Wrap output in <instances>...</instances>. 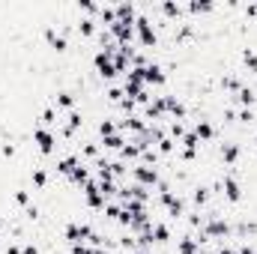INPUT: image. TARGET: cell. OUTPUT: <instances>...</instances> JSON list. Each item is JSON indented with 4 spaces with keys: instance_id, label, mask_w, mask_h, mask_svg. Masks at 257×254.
<instances>
[{
    "instance_id": "2",
    "label": "cell",
    "mask_w": 257,
    "mask_h": 254,
    "mask_svg": "<svg viewBox=\"0 0 257 254\" xmlns=\"http://www.w3.org/2000/svg\"><path fill=\"white\" fill-rule=\"evenodd\" d=\"M42 39H45V45H48L51 51H57V54H66V51H69L66 30H57L54 24H45V27H42Z\"/></svg>"
},
{
    "instance_id": "1",
    "label": "cell",
    "mask_w": 257,
    "mask_h": 254,
    "mask_svg": "<svg viewBox=\"0 0 257 254\" xmlns=\"http://www.w3.org/2000/svg\"><path fill=\"white\" fill-rule=\"evenodd\" d=\"M135 33H138V42H141V48H156L159 45V33H156V27H153V21L147 18V15H138L135 18Z\"/></svg>"
},
{
    "instance_id": "17",
    "label": "cell",
    "mask_w": 257,
    "mask_h": 254,
    "mask_svg": "<svg viewBox=\"0 0 257 254\" xmlns=\"http://www.w3.org/2000/svg\"><path fill=\"white\" fill-rule=\"evenodd\" d=\"M81 165V156H66V159H60L57 162V174L60 177H72V171Z\"/></svg>"
},
{
    "instance_id": "15",
    "label": "cell",
    "mask_w": 257,
    "mask_h": 254,
    "mask_svg": "<svg viewBox=\"0 0 257 254\" xmlns=\"http://www.w3.org/2000/svg\"><path fill=\"white\" fill-rule=\"evenodd\" d=\"M177 254H200V245H197V239L194 236H180L177 239Z\"/></svg>"
},
{
    "instance_id": "18",
    "label": "cell",
    "mask_w": 257,
    "mask_h": 254,
    "mask_svg": "<svg viewBox=\"0 0 257 254\" xmlns=\"http://www.w3.org/2000/svg\"><path fill=\"white\" fill-rule=\"evenodd\" d=\"M186 9H189L192 15H206V12H215L218 6H215V3H209V0H194V3L186 6Z\"/></svg>"
},
{
    "instance_id": "20",
    "label": "cell",
    "mask_w": 257,
    "mask_h": 254,
    "mask_svg": "<svg viewBox=\"0 0 257 254\" xmlns=\"http://www.w3.org/2000/svg\"><path fill=\"white\" fill-rule=\"evenodd\" d=\"M242 87V78H239V72H230V75H224L221 78V90H227V93H236Z\"/></svg>"
},
{
    "instance_id": "24",
    "label": "cell",
    "mask_w": 257,
    "mask_h": 254,
    "mask_svg": "<svg viewBox=\"0 0 257 254\" xmlns=\"http://www.w3.org/2000/svg\"><path fill=\"white\" fill-rule=\"evenodd\" d=\"M180 144H183V150H186V153H197V150H200V141H197V135H194V132H186Z\"/></svg>"
},
{
    "instance_id": "16",
    "label": "cell",
    "mask_w": 257,
    "mask_h": 254,
    "mask_svg": "<svg viewBox=\"0 0 257 254\" xmlns=\"http://www.w3.org/2000/svg\"><path fill=\"white\" fill-rule=\"evenodd\" d=\"M69 183H72V186H81V189H84V186L90 183V168H87V165L81 162V165H78V168L72 171V177H69Z\"/></svg>"
},
{
    "instance_id": "25",
    "label": "cell",
    "mask_w": 257,
    "mask_h": 254,
    "mask_svg": "<svg viewBox=\"0 0 257 254\" xmlns=\"http://www.w3.org/2000/svg\"><path fill=\"white\" fill-rule=\"evenodd\" d=\"M242 63L248 72H257V51L254 48H242Z\"/></svg>"
},
{
    "instance_id": "23",
    "label": "cell",
    "mask_w": 257,
    "mask_h": 254,
    "mask_svg": "<svg viewBox=\"0 0 257 254\" xmlns=\"http://www.w3.org/2000/svg\"><path fill=\"white\" fill-rule=\"evenodd\" d=\"M209 194H212V191L206 189V186H194L192 189V203L194 206H203V203L209 200Z\"/></svg>"
},
{
    "instance_id": "28",
    "label": "cell",
    "mask_w": 257,
    "mask_h": 254,
    "mask_svg": "<svg viewBox=\"0 0 257 254\" xmlns=\"http://www.w3.org/2000/svg\"><path fill=\"white\" fill-rule=\"evenodd\" d=\"M117 132H120V129H117L114 120H105V117H102V123H99V135H102V138H111V135H117Z\"/></svg>"
},
{
    "instance_id": "30",
    "label": "cell",
    "mask_w": 257,
    "mask_h": 254,
    "mask_svg": "<svg viewBox=\"0 0 257 254\" xmlns=\"http://www.w3.org/2000/svg\"><path fill=\"white\" fill-rule=\"evenodd\" d=\"M0 156H3V159H12V156H15V144H12V141H3V144H0Z\"/></svg>"
},
{
    "instance_id": "5",
    "label": "cell",
    "mask_w": 257,
    "mask_h": 254,
    "mask_svg": "<svg viewBox=\"0 0 257 254\" xmlns=\"http://www.w3.org/2000/svg\"><path fill=\"white\" fill-rule=\"evenodd\" d=\"M132 180H135L138 186H144V189H153V186H159V171L135 162V165H132Z\"/></svg>"
},
{
    "instance_id": "35",
    "label": "cell",
    "mask_w": 257,
    "mask_h": 254,
    "mask_svg": "<svg viewBox=\"0 0 257 254\" xmlns=\"http://www.w3.org/2000/svg\"><path fill=\"white\" fill-rule=\"evenodd\" d=\"M254 147H257V138H254Z\"/></svg>"
},
{
    "instance_id": "34",
    "label": "cell",
    "mask_w": 257,
    "mask_h": 254,
    "mask_svg": "<svg viewBox=\"0 0 257 254\" xmlns=\"http://www.w3.org/2000/svg\"><path fill=\"white\" fill-rule=\"evenodd\" d=\"M0 233H3V218H0Z\"/></svg>"
},
{
    "instance_id": "10",
    "label": "cell",
    "mask_w": 257,
    "mask_h": 254,
    "mask_svg": "<svg viewBox=\"0 0 257 254\" xmlns=\"http://www.w3.org/2000/svg\"><path fill=\"white\" fill-rule=\"evenodd\" d=\"M239 156H242V147H239L236 141H224V144H221V162H224V165L233 168V165L239 162Z\"/></svg>"
},
{
    "instance_id": "27",
    "label": "cell",
    "mask_w": 257,
    "mask_h": 254,
    "mask_svg": "<svg viewBox=\"0 0 257 254\" xmlns=\"http://www.w3.org/2000/svg\"><path fill=\"white\" fill-rule=\"evenodd\" d=\"M12 200H15V203H18L21 209H27V206L33 203V200H30V191H27V189H15V194H12Z\"/></svg>"
},
{
    "instance_id": "4",
    "label": "cell",
    "mask_w": 257,
    "mask_h": 254,
    "mask_svg": "<svg viewBox=\"0 0 257 254\" xmlns=\"http://www.w3.org/2000/svg\"><path fill=\"white\" fill-rule=\"evenodd\" d=\"M93 66H96V75H102V78H117V66H114V54L111 51H96L93 54Z\"/></svg>"
},
{
    "instance_id": "33",
    "label": "cell",
    "mask_w": 257,
    "mask_h": 254,
    "mask_svg": "<svg viewBox=\"0 0 257 254\" xmlns=\"http://www.w3.org/2000/svg\"><path fill=\"white\" fill-rule=\"evenodd\" d=\"M212 254H236V248H230V245H221V248H215Z\"/></svg>"
},
{
    "instance_id": "8",
    "label": "cell",
    "mask_w": 257,
    "mask_h": 254,
    "mask_svg": "<svg viewBox=\"0 0 257 254\" xmlns=\"http://www.w3.org/2000/svg\"><path fill=\"white\" fill-rule=\"evenodd\" d=\"M84 200H87V206H90V209H96V212H99V209H105V203H108V200H105V194L99 191V183H96V180H90V183L84 186Z\"/></svg>"
},
{
    "instance_id": "29",
    "label": "cell",
    "mask_w": 257,
    "mask_h": 254,
    "mask_svg": "<svg viewBox=\"0 0 257 254\" xmlns=\"http://www.w3.org/2000/svg\"><path fill=\"white\" fill-rule=\"evenodd\" d=\"M84 156H87L90 162H99V159H102V156H99V144H87V147H84Z\"/></svg>"
},
{
    "instance_id": "31",
    "label": "cell",
    "mask_w": 257,
    "mask_h": 254,
    "mask_svg": "<svg viewBox=\"0 0 257 254\" xmlns=\"http://www.w3.org/2000/svg\"><path fill=\"white\" fill-rule=\"evenodd\" d=\"M21 254H39V248L33 242H27V245H21Z\"/></svg>"
},
{
    "instance_id": "12",
    "label": "cell",
    "mask_w": 257,
    "mask_h": 254,
    "mask_svg": "<svg viewBox=\"0 0 257 254\" xmlns=\"http://www.w3.org/2000/svg\"><path fill=\"white\" fill-rule=\"evenodd\" d=\"M233 99H236L242 108H251V105L257 102V90H254V87H248V84H242V87L236 90V96H233Z\"/></svg>"
},
{
    "instance_id": "13",
    "label": "cell",
    "mask_w": 257,
    "mask_h": 254,
    "mask_svg": "<svg viewBox=\"0 0 257 254\" xmlns=\"http://www.w3.org/2000/svg\"><path fill=\"white\" fill-rule=\"evenodd\" d=\"M54 108L75 111V93H72V90H57V93H54Z\"/></svg>"
},
{
    "instance_id": "11",
    "label": "cell",
    "mask_w": 257,
    "mask_h": 254,
    "mask_svg": "<svg viewBox=\"0 0 257 254\" xmlns=\"http://www.w3.org/2000/svg\"><path fill=\"white\" fill-rule=\"evenodd\" d=\"M192 132L197 135V141H200V144H209V141H215V126H212L209 120H203V117L194 123Z\"/></svg>"
},
{
    "instance_id": "22",
    "label": "cell",
    "mask_w": 257,
    "mask_h": 254,
    "mask_svg": "<svg viewBox=\"0 0 257 254\" xmlns=\"http://www.w3.org/2000/svg\"><path fill=\"white\" fill-rule=\"evenodd\" d=\"M30 180H33V186H36V189H48V171H45V168H33V171H30Z\"/></svg>"
},
{
    "instance_id": "7",
    "label": "cell",
    "mask_w": 257,
    "mask_h": 254,
    "mask_svg": "<svg viewBox=\"0 0 257 254\" xmlns=\"http://www.w3.org/2000/svg\"><path fill=\"white\" fill-rule=\"evenodd\" d=\"M141 78H144V84L150 87V84H156V87H162L165 81H168V72H165V66L156 63V60H150V63L141 69Z\"/></svg>"
},
{
    "instance_id": "26",
    "label": "cell",
    "mask_w": 257,
    "mask_h": 254,
    "mask_svg": "<svg viewBox=\"0 0 257 254\" xmlns=\"http://www.w3.org/2000/svg\"><path fill=\"white\" fill-rule=\"evenodd\" d=\"M254 120H257V114L251 111V108H242V111H236V123H239V126H251Z\"/></svg>"
},
{
    "instance_id": "14",
    "label": "cell",
    "mask_w": 257,
    "mask_h": 254,
    "mask_svg": "<svg viewBox=\"0 0 257 254\" xmlns=\"http://www.w3.org/2000/svg\"><path fill=\"white\" fill-rule=\"evenodd\" d=\"M153 242H156V245H165V242H171V224H165V221H156V224H153Z\"/></svg>"
},
{
    "instance_id": "3",
    "label": "cell",
    "mask_w": 257,
    "mask_h": 254,
    "mask_svg": "<svg viewBox=\"0 0 257 254\" xmlns=\"http://www.w3.org/2000/svg\"><path fill=\"white\" fill-rule=\"evenodd\" d=\"M33 144H36V150H39L42 156H51L54 147H57V135H54V129L36 126L33 129Z\"/></svg>"
},
{
    "instance_id": "9",
    "label": "cell",
    "mask_w": 257,
    "mask_h": 254,
    "mask_svg": "<svg viewBox=\"0 0 257 254\" xmlns=\"http://www.w3.org/2000/svg\"><path fill=\"white\" fill-rule=\"evenodd\" d=\"M221 194H224L230 203H239V200H242V186H239V180H236L233 174H224V177H221Z\"/></svg>"
},
{
    "instance_id": "32",
    "label": "cell",
    "mask_w": 257,
    "mask_h": 254,
    "mask_svg": "<svg viewBox=\"0 0 257 254\" xmlns=\"http://www.w3.org/2000/svg\"><path fill=\"white\" fill-rule=\"evenodd\" d=\"M3 254H21V248H18V245H15V242H9V245H6V248H3Z\"/></svg>"
},
{
    "instance_id": "19",
    "label": "cell",
    "mask_w": 257,
    "mask_h": 254,
    "mask_svg": "<svg viewBox=\"0 0 257 254\" xmlns=\"http://www.w3.org/2000/svg\"><path fill=\"white\" fill-rule=\"evenodd\" d=\"M39 126L42 129H54L57 126V108H54V105H48V108L39 114Z\"/></svg>"
},
{
    "instance_id": "21",
    "label": "cell",
    "mask_w": 257,
    "mask_h": 254,
    "mask_svg": "<svg viewBox=\"0 0 257 254\" xmlns=\"http://www.w3.org/2000/svg\"><path fill=\"white\" fill-rule=\"evenodd\" d=\"M102 147H105V150H114V153H120V150L126 147V138H123V132H117V135H111V138H102Z\"/></svg>"
},
{
    "instance_id": "6",
    "label": "cell",
    "mask_w": 257,
    "mask_h": 254,
    "mask_svg": "<svg viewBox=\"0 0 257 254\" xmlns=\"http://www.w3.org/2000/svg\"><path fill=\"white\" fill-rule=\"evenodd\" d=\"M90 233H93V227L90 224H84V221H69L63 227V236L69 245H78V242H84V239H90Z\"/></svg>"
}]
</instances>
